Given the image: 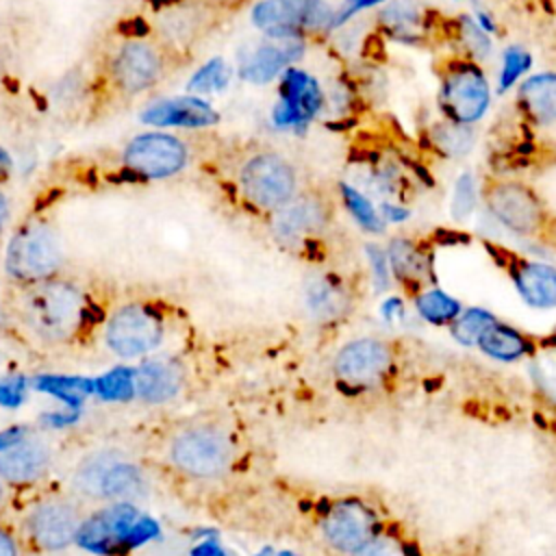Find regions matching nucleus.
Returning <instances> with one entry per match:
<instances>
[{"label": "nucleus", "instance_id": "72a5a7b5", "mask_svg": "<svg viewBox=\"0 0 556 556\" xmlns=\"http://www.w3.org/2000/svg\"><path fill=\"white\" fill-rule=\"evenodd\" d=\"M135 371L130 369H113L93 382V389L104 400H128L135 395Z\"/></svg>", "mask_w": 556, "mask_h": 556}, {"label": "nucleus", "instance_id": "a878e982", "mask_svg": "<svg viewBox=\"0 0 556 556\" xmlns=\"http://www.w3.org/2000/svg\"><path fill=\"white\" fill-rule=\"evenodd\" d=\"M478 348H480L486 356H491V358H495V361H506V363L517 361V358L526 356V354L532 350L530 341H528L519 330H515V328H510V326H504V324H500V321H495V324L480 337Z\"/></svg>", "mask_w": 556, "mask_h": 556}, {"label": "nucleus", "instance_id": "20e7f679", "mask_svg": "<svg viewBox=\"0 0 556 556\" xmlns=\"http://www.w3.org/2000/svg\"><path fill=\"white\" fill-rule=\"evenodd\" d=\"M237 189L248 206L271 215L300 191L298 172L282 154L256 150L239 163Z\"/></svg>", "mask_w": 556, "mask_h": 556}, {"label": "nucleus", "instance_id": "a211bd4d", "mask_svg": "<svg viewBox=\"0 0 556 556\" xmlns=\"http://www.w3.org/2000/svg\"><path fill=\"white\" fill-rule=\"evenodd\" d=\"M280 76V98L274 106L271 119L278 128H302L324 104L321 87L311 74L295 67L285 70Z\"/></svg>", "mask_w": 556, "mask_h": 556}, {"label": "nucleus", "instance_id": "f8f14e48", "mask_svg": "<svg viewBox=\"0 0 556 556\" xmlns=\"http://www.w3.org/2000/svg\"><path fill=\"white\" fill-rule=\"evenodd\" d=\"M222 13L198 0H174L159 4L152 17V37L185 56L187 48L204 39L219 22Z\"/></svg>", "mask_w": 556, "mask_h": 556}, {"label": "nucleus", "instance_id": "2f4dec72", "mask_svg": "<svg viewBox=\"0 0 556 556\" xmlns=\"http://www.w3.org/2000/svg\"><path fill=\"white\" fill-rule=\"evenodd\" d=\"M497 319L484 308H467L452 321V337L463 345H478L480 337L495 324Z\"/></svg>", "mask_w": 556, "mask_h": 556}, {"label": "nucleus", "instance_id": "dca6fc26", "mask_svg": "<svg viewBox=\"0 0 556 556\" xmlns=\"http://www.w3.org/2000/svg\"><path fill=\"white\" fill-rule=\"evenodd\" d=\"M393 365L391 345L380 339H356L345 343L334 356V374L352 387L378 384Z\"/></svg>", "mask_w": 556, "mask_h": 556}, {"label": "nucleus", "instance_id": "603ef678", "mask_svg": "<svg viewBox=\"0 0 556 556\" xmlns=\"http://www.w3.org/2000/svg\"><path fill=\"white\" fill-rule=\"evenodd\" d=\"M282 556H293V554H282Z\"/></svg>", "mask_w": 556, "mask_h": 556}, {"label": "nucleus", "instance_id": "f704fd0d", "mask_svg": "<svg viewBox=\"0 0 556 556\" xmlns=\"http://www.w3.org/2000/svg\"><path fill=\"white\" fill-rule=\"evenodd\" d=\"M532 63L530 52H526L523 48H508L504 52V61H502V74H500V91H506L508 87H513V83L528 72Z\"/></svg>", "mask_w": 556, "mask_h": 556}, {"label": "nucleus", "instance_id": "09e8293b", "mask_svg": "<svg viewBox=\"0 0 556 556\" xmlns=\"http://www.w3.org/2000/svg\"><path fill=\"white\" fill-rule=\"evenodd\" d=\"M7 217H9V202H7V195H4V191L0 187V232L4 230Z\"/></svg>", "mask_w": 556, "mask_h": 556}, {"label": "nucleus", "instance_id": "423d86ee", "mask_svg": "<svg viewBox=\"0 0 556 556\" xmlns=\"http://www.w3.org/2000/svg\"><path fill=\"white\" fill-rule=\"evenodd\" d=\"M74 486L93 500L132 502L146 491V476L141 467L122 452L102 450L78 465Z\"/></svg>", "mask_w": 556, "mask_h": 556}, {"label": "nucleus", "instance_id": "ea45409f", "mask_svg": "<svg viewBox=\"0 0 556 556\" xmlns=\"http://www.w3.org/2000/svg\"><path fill=\"white\" fill-rule=\"evenodd\" d=\"M367 256H369L371 274H374V280H376L378 289H387V285H389V276H391L387 254H384L378 245H371V243H369V245H367Z\"/></svg>", "mask_w": 556, "mask_h": 556}, {"label": "nucleus", "instance_id": "6ab92c4d", "mask_svg": "<svg viewBox=\"0 0 556 556\" xmlns=\"http://www.w3.org/2000/svg\"><path fill=\"white\" fill-rule=\"evenodd\" d=\"M52 452L39 437L20 434L0 447V480L24 486L37 482L50 467Z\"/></svg>", "mask_w": 556, "mask_h": 556}, {"label": "nucleus", "instance_id": "864d4df0", "mask_svg": "<svg viewBox=\"0 0 556 556\" xmlns=\"http://www.w3.org/2000/svg\"><path fill=\"white\" fill-rule=\"evenodd\" d=\"M261 556H267V554H261Z\"/></svg>", "mask_w": 556, "mask_h": 556}, {"label": "nucleus", "instance_id": "393cba45", "mask_svg": "<svg viewBox=\"0 0 556 556\" xmlns=\"http://www.w3.org/2000/svg\"><path fill=\"white\" fill-rule=\"evenodd\" d=\"M387 261H389V269L395 274V278H400L402 282H408V285L421 282L428 274V258L417 248V243L410 239H402V237L391 239Z\"/></svg>", "mask_w": 556, "mask_h": 556}, {"label": "nucleus", "instance_id": "7ed1b4c3", "mask_svg": "<svg viewBox=\"0 0 556 556\" xmlns=\"http://www.w3.org/2000/svg\"><path fill=\"white\" fill-rule=\"evenodd\" d=\"M63 245L56 228L41 217L24 222L11 237L4 269L20 287L61 274Z\"/></svg>", "mask_w": 556, "mask_h": 556}, {"label": "nucleus", "instance_id": "e433bc0d", "mask_svg": "<svg viewBox=\"0 0 556 556\" xmlns=\"http://www.w3.org/2000/svg\"><path fill=\"white\" fill-rule=\"evenodd\" d=\"M458 37H460V41L465 43V48L469 50V54L473 59H484L489 54L491 43H489L486 33L473 20H469L467 15H463L458 20Z\"/></svg>", "mask_w": 556, "mask_h": 556}, {"label": "nucleus", "instance_id": "1a4fd4ad", "mask_svg": "<svg viewBox=\"0 0 556 556\" xmlns=\"http://www.w3.org/2000/svg\"><path fill=\"white\" fill-rule=\"evenodd\" d=\"M169 460L191 478H217L232 463V443L213 426H193L172 439Z\"/></svg>", "mask_w": 556, "mask_h": 556}, {"label": "nucleus", "instance_id": "a19ab883", "mask_svg": "<svg viewBox=\"0 0 556 556\" xmlns=\"http://www.w3.org/2000/svg\"><path fill=\"white\" fill-rule=\"evenodd\" d=\"M24 382L20 380H0V404L4 406H17L22 402Z\"/></svg>", "mask_w": 556, "mask_h": 556}, {"label": "nucleus", "instance_id": "58836bf2", "mask_svg": "<svg viewBox=\"0 0 556 556\" xmlns=\"http://www.w3.org/2000/svg\"><path fill=\"white\" fill-rule=\"evenodd\" d=\"M350 556H408L406 549L391 536H374L361 549Z\"/></svg>", "mask_w": 556, "mask_h": 556}, {"label": "nucleus", "instance_id": "473e14b6", "mask_svg": "<svg viewBox=\"0 0 556 556\" xmlns=\"http://www.w3.org/2000/svg\"><path fill=\"white\" fill-rule=\"evenodd\" d=\"M37 387L63 400L70 406H78L87 393L93 391V382L83 378H39Z\"/></svg>", "mask_w": 556, "mask_h": 556}, {"label": "nucleus", "instance_id": "9b49d317", "mask_svg": "<svg viewBox=\"0 0 556 556\" xmlns=\"http://www.w3.org/2000/svg\"><path fill=\"white\" fill-rule=\"evenodd\" d=\"M165 334L161 313L146 302L117 306L104 324L106 348L122 358H137L152 352Z\"/></svg>", "mask_w": 556, "mask_h": 556}, {"label": "nucleus", "instance_id": "c756f323", "mask_svg": "<svg viewBox=\"0 0 556 556\" xmlns=\"http://www.w3.org/2000/svg\"><path fill=\"white\" fill-rule=\"evenodd\" d=\"M476 141L473 130L467 124L445 122L432 126V143L439 148L445 156H463L471 150Z\"/></svg>", "mask_w": 556, "mask_h": 556}, {"label": "nucleus", "instance_id": "2eb2a0df", "mask_svg": "<svg viewBox=\"0 0 556 556\" xmlns=\"http://www.w3.org/2000/svg\"><path fill=\"white\" fill-rule=\"evenodd\" d=\"M376 513L361 500H339L330 504L321 519L326 543L345 554H354L376 536Z\"/></svg>", "mask_w": 556, "mask_h": 556}, {"label": "nucleus", "instance_id": "c85d7f7f", "mask_svg": "<svg viewBox=\"0 0 556 556\" xmlns=\"http://www.w3.org/2000/svg\"><path fill=\"white\" fill-rule=\"evenodd\" d=\"M380 20H382L384 28H389V33L395 39H402V41L419 39V35H417L419 11H417V7L408 4L406 0H397L391 7L382 9Z\"/></svg>", "mask_w": 556, "mask_h": 556}, {"label": "nucleus", "instance_id": "79ce46f5", "mask_svg": "<svg viewBox=\"0 0 556 556\" xmlns=\"http://www.w3.org/2000/svg\"><path fill=\"white\" fill-rule=\"evenodd\" d=\"M380 2H384V0H345L343 7H339L337 13H334V26H339L345 20H350L354 13H358V11L367 9V7L380 4Z\"/></svg>", "mask_w": 556, "mask_h": 556}, {"label": "nucleus", "instance_id": "b1692460", "mask_svg": "<svg viewBox=\"0 0 556 556\" xmlns=\"http://www.w3.org/2000/svg\"><path fill=\"white\" fill-rule=\"evenodd\" d=\"M521 111L536 124L556 122V74H534L519 85Z\"/></svg>", "mask_w": 556, "mask_h": 556}, {"label": "nucleus", "instance_id": "aec40b11", "mask_svg": "<svg viewBox=\"0 0 556 556\" xmlns=\"http://www.w3.org/2000/svg\"><path fill=\"white\" fill-rule=\"evenodd\" d=\"M304 54V41L302 39H265L256 43L239 65V74L248 83H269L285 70H289L291 63H295Z\"/></svg>", "mask_w": 556, "mask_h": 556}, {"label": "nucleus", "instance_id": "0eeeda50", "mask_svg": "<svg viewBox=\"0 0 556 556\" xmlns=\"http://www.w3.org/2000/svg\"><path fill=\"white\" fill-rule=\"evenodd\" d=\"M334 9L326 0H261L252 24L269 39H306L334 28Z\"/></svg>", "mask_w": 556, "mask_h": 556}, {"label": "nucleus", "instance_id": "a18cd8bd", "mask_svg": "<svg viewBox=\"0 0 556 556\" xmlns=\"http://www.w3.org/2000/svg\"><path fill=\"white\" fill-rule=\"evenodd\" d=\"M191 556H226V554L215 541H204L191 552Z\"/></svg>", "mask_w": 556, "mask_h": 556}, {"label": "nucleus", "instance_id": "4468645a", "mask_svg": "<svg viewBox=\"0 0 556 556\" xmlns=\"http://www.w3.org/2000/svg\"><path fill=\"white\" fill-rule=\"evenodd\" d=\"M330 222H332V204L317 189L298 191L285 206L274 211L269 217L271 232L287 243L317 237L326 232Z\"/></svg>", "mask_w": 556, "mask_h": 556}, {"label": "nucleus", "instance_id": "bb28decb", "mask_svg": "<svg viewBox=\"0 0 556 556\" xmlns=\"http://www.w3.org/2000/svg\"><path fill=\"white\" fill-rule=\"evenodd\" d=\"M306 306L317 319H337L348 308V298L343 289L328 280V278H315L306 285Z\"/></svg>", "mask_w": 556, "mask_h": 556}, {"label": "nucleus", "instance_id": "de8ad7c7", "mask_svg": "<svg viewBox=\"0 0 556 556\" xmlns=\"http://www.w3.org/2000/svg\"><path fill=\"white\" fill-rule=\"evenodd\" d=\"M382 311H384V315H387L389 319H395V317H400V315H402V311H404V308H402V302L393 298V300H387V302H384Z\"/></svg>", "mask_w": 556, "mask_h": 556}, {"label": "nucleus", "instance_id": "ddd939ff", "mask_svg": "<svg viewBox=\"0 0 556 556\" xmlns=\"http://www.w3.org/2000/svg\"><path fill=\"white\" fill-rule=\"evenodd\" d=\"M489 100V83L476 63L460 61L445 70L441 78L439 102L450 122L467 126L473 124L486 113Z\"/></svg>", "mask_w": 556, "mask_h": 556}, {"label": "nucleus", "instance_id": "6e6552de", "mask_svg": "<svg viewBox=\"0 0 556 556\" xmlns=\"http://www.w3.org/2000/svg\"><path fill=\"white\" fill-rule=\"evenodd\" d=\"M482 198L489 213L510 232L521 237H545L549 232V211L528 185L491 180L484 185Z\"/></svg>", "mask_w": 556, "mask_h": 556}, {"label": "nucleus", "instance_id": "37998d69", "mask_svg": "<svg viewBox=\"0 0 556 556\" xmlns=\"http://www.w3.org/2000/svg\"><path fill=\"white\" fill-rule=\"evenodd\" d=\"M198 2H202V4H206L208 9H213V11H217V13H228V11H237L239 7H243V4H248L250 0H198Z\"/></svg>", "mask_w": 556, "mask_h": 556}, {"label": "nucleus", "instance_id": "f3484780", "mask_svg": "<svg viewBox=\"0 0 556 556\" xmlns=\"http://www.w3.org/2000/svg\"><path fill=\"white\" fill-rule=\"evenodd\" d=\"M26 526L33 543L46 552H52L76 541L83 526V515L74 502L65 497H48L33 506Z\"/></svg>", "mask_w": 556, "mask_h": 556}, {"label": "nucleus", "instance_id": "5701e85b", "mask_svg": "<svg viewBox=\"0 0 556 556\" xmlns=\"http://www.w3.org/2000/svg\"><path fill=\"white\" fill-rule=\"evenodd\" d=\"M513 282L528 306L554 308L556 306V269L543 263L521 261L510 269Z\"/></svg>", "mask_w": 556, "mask_h": 556}, {"label": "nucleus", "instance_id": "4c0bfd02", "mask_svg": "<svg viewBox=\"0 0 556 556\" xmlns=\"http://www.w3.org/2000/svg\"><path fill=\"white\" fill-rule=\"evenodd\" d=\"M228 80V72L222 59H213L211 63H206L191 80V89L198 93H211L215 89H222Z\"/></svg>", "mask_w": 556, "mask_h": 556}, {"label": "nucleus", "instance_id": "412c9836", "mask_svg": "<svg viewBox=\"0 0 556 556\" xmlns=\"http://www.w3.org/2000/svg\"><path fill=\"white\" fill-rule=\"evenodd\" d=\"M141 119L156 128H206L217 124L219 115L208 102L200 100L198 96H180L154 102L143 111Z\"/></svg>", "mask_w": 556, "mask_h": 556}, {"label": "nucleus", "instance_id": "cd10ccee", "mask_svg": "<svg viewBox=\"0 0 556 556\" xmlns=\"http://www.w3.org/2000/svg\"><path fill=\"white\" fill-rule=\"evenodd\" d=\"M415 308L426 321L437 326L452 324L460 315V302L441 289H424L415 298Z\"/></svg>", "mask_w": 556, "mask_h": 556}, {"label": "nucleus", "instance_id": "f257e3e1", "mask_svg": "<svg viewBox=\"0 0 556 556\" xmlns=\"http://www.w3.org/2000/svg\"><path fill=\"white\" fill-rule=\"evenodd\" d=\"M13 306L26 330L48 345L76 341L96 313L89 291L63 274L20 287Z\"/></svg>", "mask_w": 556, "mask_h": 556}, {"label": "nucleus", "instance_id": "4be33fe9", "mask_svg": "<svg viewBox=\"0 0 556 556\" xmlns=\"http://www.w3.org/2000/svg\"><path fill=\"white\" fill-rule=\"evenodd\" d=\"M135 395L143 402L161 404L178 395L182 387V367L169 358H152L146 361L135 374Z\"/></svg>", "mask_w": 556, "mask_h": 556}, {"label": "nucleus", "instance_id": "c03bdc74", "mask_svg": "<svg viewBox=\"0 0 556 556\" xmlns=\"http://www.w3.org/2000/svg\"><path fill=\"white\" fill-rule=\"evenodd\" d=\"M0 556H17V543L4 528H0Z\"/></svg>", "mask_w": 556, "mask_h": 556}, {"label": "nucleus", "instance_id": "f03ea898", "mask_svg": "<svg viewBox=\"0 0 556 556\" xmlns=\"http://www.w3.org/2000/svg\"><path fill=\"white\" fill-rule=\"evenodd\" d=\"M185 56L150 37H128L111 48L100 67V93L111 100H132L161 85Z\"/></svg>", "mask_w": 556, "mask_h": 556}, {"label": "nucleus", "instance_id": "8fccbe9b", "mask_svg": "<svg viewBox=\"0 0 556 556\" xmlns=\"http://www.w3.org/2000/svg\"><path fill=\"white\" fill-rule=\"evenodd\" d=\"M7 165H9V159H7V156H4V152L0 150V167H7Z\"/></svg>", "mask_w": 556, "mask_h": 556}, {"label": "nucleus", "instance_id": "7c9ffc66", "mask_svg": "<svg viewBox=\"0 0 556 556\" xmlns=\"http://www.w3.org/2000/svg\"><path fill=\"white\" fill-rule=\"evenodd\" d=\"M339 191H341V198H343L345 208L350 211V215L354 217V222H356L363 230L376 232V235L384 232V219H382V215L376 211V206H374L361 191H356L354 187H350V185H345V182L339 185Z\"/></svg>", "mask_w": 556, "mask_h": 556}, {"label": "nucleus", "instance_id": "c9c22d12", "mask_svg": "<svg viewBox=\"0 0 556 556\" xmlns=\"http://www.w3.org/2000/svg\"><path fill=\"white\" fill-rule=\"evenodd\" d=\"M478 202V193H476V182L469 174H460L454 187V195H452V215L456 219H465L473 213Z\"/></svg>", "mask_w": 556, "mask_h": 556}, {"label": "nucleus", "instance_id": "49530a36", "mask_svg": "<svg viewBox=\"0 0 556 556\" xmlns=\"http://www.w3.org/2000/svg\"><path fill=\"white\" fill-rule=\"evenodd\" d=\"M410 215V211L400 208L395 204H384L382 206V219H391V222H404Z\"/></svg>", "mask_w": 556, "mask_h": 556}, {"label": "nucleus", "instance_id": "9d476101", "mask_svg": "<svg viewBox=\"0 0 556 556\" xmlns=\"http://www.w3.org/2000/svg\"><path fill=\"white\" fill-rule=\"evenodd\" d=\"M191 159L189 143L172 132H143L122 150V165L135 178L161 180L180 174Z\"/></svg>", "mask_w": 556, "mask_h": 556}, {"label": "nucleus", "instance_id": "3c124183", "mask_svg": "<svg viewBox=\"0 0 556 556\" xmlns=\"http://www.w3.org/2000/svg\"><path fill=\"white\" fill-rule=\"evenodd\" d=\"M2 495H4V491H2V480H0V504H2Z\"/></svg>", "mask_w": 556, "mask_h": 556}, {"label": "nucleus", "instance_id": "39448f33", "mask_svg": "<svg viewBox=\"0 0 556 556\" xmlns=\"http://www.w3.org/2000/svg\"><path fill=\"white\" fill-rule=\"evenodd\" d=\"M154 534L156 526L146 519L132 502H111L83 521L76 541L93 554L111 556L139 545Z\"/></svg>", "mask_w": 556, "mask_h": 556}]
</instances>
